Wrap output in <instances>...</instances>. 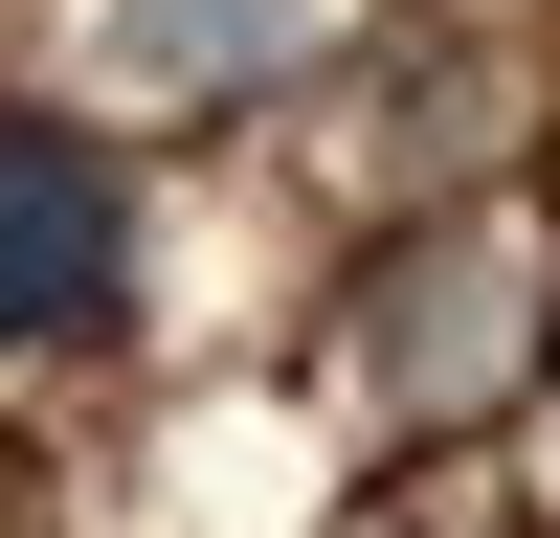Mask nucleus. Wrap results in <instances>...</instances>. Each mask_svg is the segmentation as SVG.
Returning <instances> with one entry per match:
<instances>
[{"instance_id":"obj_2","label":"nucleus","mask_w":560,"mask_h":538,"mask_svg":"<svg viewBox=\"0 0 560 538\" xmlns=\"http://www.w3.org/2000/svg\"><path fill=\"white\" fill-rule=\"evenodd\" d=\"M113 292H135L113 157L45 134V113H0V359H23V337H113Z\"/></svg>"},{"instance_id":"obj_3","label":"nucleus","mask_w":560,"mask_h":538,"mask_svg":"<svg viewBox=\"0 0 560 538\" xmlns=\"http://www.w3.org/2000/svg\"><path fill=\"white\" fill-rule=\"evenodd\" d=\"M113 45H135L158 90H247V68L314 45V0H113Z\"/></svg>"},{"instance_id":"obj_1","label":"nucleus","mask_w":560,"mask_h":538,"mask_svg":"<svg viewBox=\"0 0 560 538\" xmlns=\"http://www.w3.org/2000/svg\"><path fill=\"white\" fill-rule=\"evenodd\" d=\"M516 359H538V247H516V224H427V247L359 269V382H382V404L471 426Z\"/></svg>"}]
</instances>
